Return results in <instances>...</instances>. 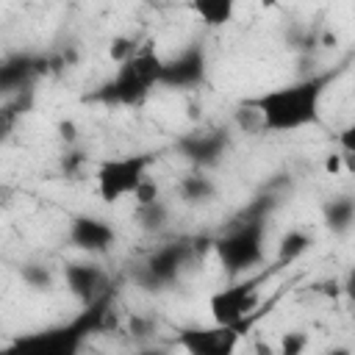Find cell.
Segmentation results:
<instances>
[{"mask_svg":"<svg viewBox=\"0 0 355 355\" xmlns=\"http://www.w3.org/2000/svg\"><path fill=\"white\" fill-rule=\"evenodd\" d=\"M324 83H327V78H308L300 83H288V86L263 92V94L247 100L244 105L261 116V125L266 130H297L316 119Z\"/></svg>","mask_w":355,"mask_h":355,"instance_id":"obj_1","label":"cell"},{"mask_svg":"<svg viewBox=\"0 0 355 355\" xmlns=\"http://www.w3.org/2000/svg\"><path fill=\"white\" fill-rule=\"evenodd\" d=\"M161 58L155 55L153 47H141L133 50L125 61H119L116 75L103 86L100 97H105L108 103H139L150 94V89L161 80Z\"/></svg>","mask_w":355,"mask_h":355,"instance_id":"obj_2","label":"cell"},{"mask_svg":"<svg viewBox=\"0 0 355 355\" xmlns=\"http://www.w3.org/2000/svg\"><path fill=\"white\" fill-rule=\"evenodd\" d=\"M261 244H263V216L258 214L250 216L247 222H239L227 236H222L216 241V252L227 272H241L261 261L263 255Z\"/></svg>","mask_w":355,"mask_h":355,"instance_id":"obj_3","label":"cell"},{"mask_svg":"<svg viewBox=\"0 0 355 355\" xmlns=\"http://www.w3.org/2000/svg\"><path fill=\"white\" fill-rule=\"evenodd\" d=\"M150 155H125L103 161L97 169V194L105 202H119L122 197H130L139 183L147 178Z\"/></svg>","mask_w":355,"mask_h":355,"instance_id":"obj_4","label":"cell"},{"mask_svg":"<svg viewBox=\"0 0 355 355\" xmlns=\"http://www.w3.org/2000/svg\"><path fill=\"white\" fill-rule=\"evenodd\" d=\"M258 305V291H255V280L250 283H239V286H230V288H222L211 297L208 308H211V316L216 324H225V327H236L244 316H250V311Z\"/></svg>","mask_w":355,"mask_h":355,"instance_id":"obj_5","label":"cell"},{"mask_svg":"<svg viewBox=\"0 0 355 355\" xmlns=\"http://www.w3.org/2000/svg\"><path fill=\"white\" fill-rule=\"evenodd\" d=\"M202 78H205V55L200 47H191V50H183L180 55L161 64V80L158 83L189 89V86H197Z\"/></svg>","mask_w":355,"mask_h":355,"instance_id":"obj_6","label":"cell"},{"mask_svg":"<svg viewBox=\"0 0 355 355\" xmlns=\"http://www.w3.org/2000/svg\"><path fill=\"white\" fill-rule=\"evenodd\" d=\"M69 239H72L80 250L100 252V250H105V247L114 241V230H111V225H105L103 219H94V216H78V219L72 222Z\"/></svg>","mask_w":355,"mask_h":355,"instance_id":"obj_7","label":"cell"},{"mask_svg":"<svg viewBox=\"0 0 355 355\" xmlns=\"http://www.w3.org/2000/svg\"><path fill=\"white\" fill-rule=\"evenodd\" d=\"M233 341H236V327H225V324H216L214 330H191L183 336V344L191 349V352H200V355H222V352H230L233 349Z\"/></svg>","mask_w":355,"mask_h":355,"instance_id":"obj_8","label":"cell"},{"mask_svg":"<svg viewBox=\"0 0 355 355\" xmlns=\"http://www.w3.org/2000/svg\"><path fill=\"white\" fill-rule=\"evenodd\" d=\"M36 72V61L31 55H8L0 61V92H14V89H22Z\"/></svg>","mask_w":355,"mask_h":355,"instance_id":"obj_9","label":"cell"},{"mask_svg":"<svg viewBox=\"0 0 355 355\" xmlns=\"http://www.w3.org/2000/svg\"><path fill=\"white\" fill-rule=\"evenodd\" d=\"M189 8H191L208 28H222L225 22L233 19L236 0H189Z\"/></svg>","mask_w":355,"mask_h":355,"instance_id":"obj_10","label":"cell"},{"mask_svg":"<svg viewBox=\"0 0 355 355\" xmlns=\"http://www.w3.org/2000/svg\"><path fill=\"white\" fill-rule=\"evenodd\" d=\"M64 277H67V283H69V291L78 294V297H83V300H92L94 291H97V286H100V280H103V275H100L94 266H86V263H72V266H67Z\"/></svg>","mask_w":355,"mask_h":355,"instance_id":"obj_11","label":"cell"},{"mask_svg":"<svg viewBox=\"0 0 355 355\" xmlns=\"http://www.w3.org/2000/svg\"><path fill=\"white\" fill-rule=\"evenodd\" d=\"M183 255L186 250L178 244V247H166V250H158L150 261H147V275L153 280H172L178 266L183 263Z\"/></svg>","mask_w":355,"mask_h":355,"instance_id":"obj_12","label":"cell"},{"mask_svg":"<svg viewBox=\"0 0 355 355\" xmlns=\"http://www.w3.org/2000/svg\"><path fill=\"white\" fill-rule=\"evenodd\" d=\"M305 244H308V239H305L302 233H288V236L283 239V258H286V255L291 258L294 252H302Z\"/></svg>","mask_w":355,"mask_h":355,"instance_id":"obj_13","label":"cell"},{"mask_svg":"<svg viewBox=\"0 0 355 355\" xmlns=\"http://www.w3.org/2000/svg\"><path fill=\"white\" fill-rule=\"evenodd\" d=\"M183 191H186V194H191V197H202V194H208V191H211V186H208L202 178H189V180L183 183Z\"/></svg>","mask_w":355,"mask_h":355,"instance_id":"obj_14","label":"cell"},{"mask_svg":"<svg viewBox=\"0 0 355 355\" xmlns=\"http://www.w3.org/2000/svg\"><path fill=\"white\" fill-rule=\"evenodd\" d=\"M341 161H344V155H327L324 158V172L327 175H338L341 172Z\"/></svg>","mask_w":355,"mask_h":355,"instance_id":"obj_15","label":"cell"},{"mask_svg":"<svg viewBox=\"0 0 355 355\" xmlns=\"http://www.w3.org/2000/svg\"><path fill=\"white\" fill-rule=\"evenodd\" d=\"M11 122H14V108H3V111H0V136L8 133Z\"/></svg>","mask_w":355,"mask_h":355,"instance_id":"obj_16","label":"cell"}]
</instances>
